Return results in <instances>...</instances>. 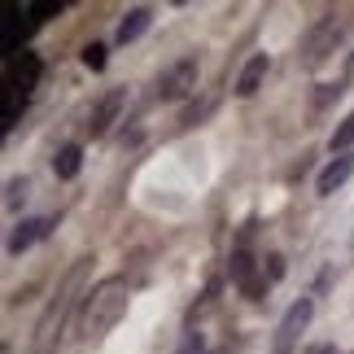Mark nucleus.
<instances>
[{
  "label": "nucleus",
  "instance_id": "obj_1",
  "mask_svg": "<svg viewBox=\"0 0 354 354\" xmlns=\"http://www.w3.org/2000/svg\"><path fill=\"white\" fill-rule=\"evenodd\" d=\"M127 297H131V289H127V280H122V276L101 280L97 289L84 297V310H79V333H84L88 342H101V337L110 333L122 315H127Z\"/></svg>",
  "mask_w": 354,
  "mask_h": 354
},
{
  "label": "nucleus",
  "instance_id": "obj_2",
  "mask_svg": "<svg viewBox=\"0 0 354 354\" xmlns=\"http://www.w3.org/2000/svg\"><path fill=\"white\" fill-rule=\"evenodd\" d=\"M92 258H79V263L71 267V276L62 280V289L57 297L44 306V315L35 319V333H31V354H53L62 342V328H66V315L75 310V293H79V284H84V271H88Z\"/></svg>",
  "mask_w": 354,
  "mask_h": 354
},
{
  "label": "nucleus",
  "instance_id": "obj_3",
  "mask_svg": "<svg viewBox=\"0 0 354 354\" xmlns=\"http://www.w3.org/2000/svg\"><path fill=\"white\" fill-rule=\"evenodd\" d=\"M310 315H315V302H310V297L293 302L289 310H284V319H280V328H276V342H271V350H276V354H293V346H297V337L306 333Z\"/></svg>",
  "mask_w": 354,
  "mask_h": 354
},
{
  "label": "nucleus",
  "instance_id": "obj_4",
  "mask_svg": "<svg viewBox=\"0 0 354 354\" xmlns=\"http://www.w3.org/2000/svg\"><path fill=\"white\" fill-rule=\"evenodd\" d=\"M193 88H197V62L193 57L175 62V66H167V71L158 75V97L162 101H184Z\"/></svg>",
  "mask_w": 354,
  "mask_h": 354
},
{
  "label": "nucleus",
  "instance_id": "obj_5",
  "mask_svg": "<svg viewBox=\"0 0 354 354\" xmlns=\"http://www.w3.org/2000/svg\"><path fill=\"white\" fill-rule=\"evenodd\" d=\"M337 39H342V22H337V18H324L315 31L306 35V66H319L337 48Z\"/></svg>",
  "mask_w": 354,
  "mask_h": 354
},
{
  "label": "nucleus",
  "instance_id": "obj_6",
  "mask_svg": "<svg viewBox=\"0 0 354 354\" xmlns=\"http://www.w3.org/2000/svg\"><path fill=\"white\" fill-rule=\"evenodd\" d=\"M118 110H122V92H105V97L92 105V114H88V131L92 136H105V131H110V122L118 118Z\"/></svg>",
  "mask_w": 354,
  "mask_h": 354
},
{
  "label": "nucleus",
  "instance_id": "obj_7",
  "mask_svg": "<svg viewBox=\"0 0 354 354\" xmlns=\"http://www.w3.org/2000/svg\"><path fill=\"white\" fill-rule=\"evenodd\" d=\"M48 219H22L18 227H13V236H9V254H26L35 241H44L48 236Z\"/></svg>",
  "mask_w": 354,
  "mask_h": 354
},
{
  "label": "nucleus",
  "instance_id": "obj_8",
  "mask_svg": "<svg viewBox=\"0 0 354 354\" xmlns=\"http://www.w3.org/2000/svg\"><path fill=\"white\" fill-rule=\"evenodd\" d=\"M350 175H354V158L350 153H342V158H337V162H328V167H324L319 171V197H328V193H337V188H342L346 180H350Z\"/></svg>",
  "mask_w": 354,
  "mask_h": 354
},
{
  "label": "nucleus",
  "instance_id": "obj_9",
  "mask_svg": "<svg viewBox=\"0 0 354 354\" xmlns=\"http://www.w3.org/2000/svg\"><path fill=\"white\" fill-rule=\"evenodd\" d=\"M267 53H258V57H250L245 62V71L236 75V97H254L258 88H263V79H267Z\"/></svg>",
  "mask_w": 354,
  "mask_h": 354
},
{
  "label": "nucleus",
  "instance_id": "obj_10",
  "mask_svg": "<svg viewBox=\"0 0 354 354\" xmlns=\"http://www.w3.org/2000/svg\"><path fill=\"white\" fill-rule=\"evenodd\" d=\"M149 22H153V9H145V5H136L122 13V22H118V44H131V39H140L149 31Z\"/></svg>",
  "mask_w": 354,
  "mask_h": 354
},
{
  "label": "nucleus",
  "instance_id": "obj_11",
  "mask_svg": "<svg viewBox=\"0 0 354 354\" xmlns=\"http://www.w3.org/2000/svg\"><path fill=\"white\" fill-rule=\"evenodd\" d=\"M232 280H236L250 297L263 293V280L254 276V258H250V254H232Z\"/></svg>",
  "mask_w": 354,
  "mask_h": 354
},
{
  "label": "nucleus",
  "instance_id": "obj_12",
  "mask_svg": "<svg viewBox=\"0 0 354 354\" xmlns=\"http://www.w3.org/2000/svg\"><path fill=\"white\" fill-rule=\"evenodd\" d=\"M79 167H84V149H79V145H62L57 158H53V171H57V180H75Z\"/></svg>",
  "mask_w": 354,
  "mask_h": 354
},
{
  "label": "nucleus",
  "instance_id": "obj_13",
  "mask_svg": "<svg viewBox=\"0 0 354 354\" xmlns=\"http://www.w3.org/2000/svg\"><path fill=\"white\" fill-rule=\"evenodd\" d=\"M26 197H31V180H9V197H5V206H9V210H18Z\"/></svg>",
  "mask_w": 354,
  "mask_h": 354
},
{
  "label": "nucleus",
  "instance_id": "obj_14",
  "mask_svg": "<svg viewBox=\"0 0 354 354\" xmlns=\"http://www.w3.org/2000/svg\"><path fill=\"white\" fill-rule=\"evenodd\" d=\"M350 145H354V114L333 131V153H337V149H350Z\"/></svg>",
  "mask_w": 354,
  "mask_h": 354
},
{
  "label": "nucleus",
  "instance_id": "obj_15",
  "mask_svg": "<svg viewBox=\"0 0 354 354\" xmlns=\"http://www.w3.org/2000/svg\"><path fill=\"white\" fill-rule=\"evenodd\" d=\"M84 66H88V71H101V66H105V48L101 44H88L84 48Z\"/></svg>",
  "mask_w": 354,
  "mask_h": 354
},
{
  "label": "nucleus",
  "instance_id": "obj_16",
  "mask_svg": "<svg viewBox=\"0 0 354 354\" xmlns=\"http://www.w3.org/2000/svg\"><path fill=\"white\" fill-rule=\"evenodd\" d=\"M180 354H206V342H201V337L193 333V337L184 342V350H180Z\"/></svg>",
  "mask_w": 354,
  "mask_h": 354
},
{
  "label": "nucleus",
  "instance_id": "obj_17",
  "mask_svg": "<svg viewBox=\"0 0 354 354\" xmlns=\"http://www.w3.org/2000/svg\"><path fill=\"white\" fill-rule=\"evenodd\" d=\"M267 271H271V280H280V276H284V258L271 254V258H267Z\"/></svg>",
  "mask_w": 354,
  "mask_h": 354
},
{
  "label": "nucleus",
  "instance_id": "obj_18",
  "mask_svg": "<svg viewBox=\"0 0 354 354\" xmlns=\"http://www.w3.org/2000/svg\"><path fill=\"white\" fill-rule=\"evenodd\" d=\"M306 354H333V350L328 346H315V350H306Z\"/></svg>",
  "mask_w": 354,
  "mask_h": 354
}]
</instances>
